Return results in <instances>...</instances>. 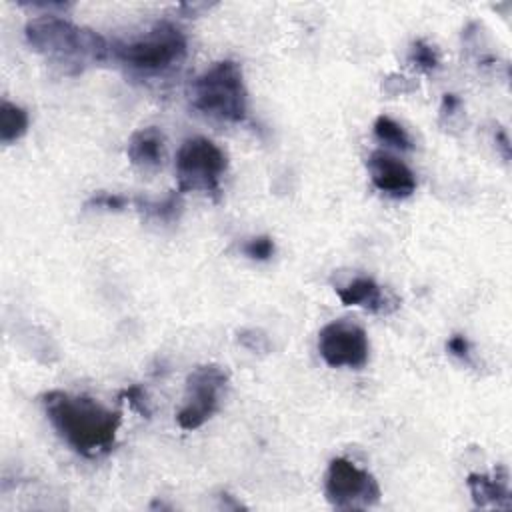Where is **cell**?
Instances as JSON below:
<instances>
[{"instance_id":"6da1fadb","label":"cell","mask_w":512,"mask_h":512,"mask_svg":"<svg viewBox=\"0 0 512 512\" xmlns=\"http://www.w3.org/2000/svg\"><path fill=\"white\" fill-rule=\"evenodd\" d=\"M42 406L58 436L80 456L98 458L116 444L122 416L94 398L50 390L42 396Z\"/></svg>"},{"instance_id":"7a4b0ae2","label":"cell","mask_w":512,"mask_h":512,"mask_svg":"<svg viewBox=\"0 0 512 512\" xmlns=\"http://www.w3.org/2000/svg\"><path fill=\"white\" fill-rule=\"evenodd\" d=\"M24 34L30 48L42 54L50 64L58 66L64 74H78L86 66L106 60L110 54L108 42L98 32L76 26L56 14L32 18L26 24Z\"/></svg>"},{"instance_id":"3957f363","label":"cell","mask_w":512,"mask_h":512,"mask_svg":"<svg viewBox=\"0 0 512 512\" xmlns=\"http://www.w3.org/2000/svg\"><path fill=\"white\" fill-rule=\"evenodd\" d=\"M192 106L220 122H242L248 110V92L242 70L232 60L214 62L190 86Z\"/></svg>"},{"instance_id":"277c9868","label":"cell","mask_w":512,"mask_h":512,"mask_svg":"<svg viewBox=\"0 0 512 512\" xmlns=\"http://www.w3.org/2000/svg\"><path fill=\"white\" fill-rule=\"evenodd\" d=\"M186 52V36L170 22H158L142 36L110 46V54L122 66L146 76L172 70L186 58Z\"/></svg>"},{"instance_id":"5b68a950","label":"cell","mask_w":512,"mask_h":512,"mask_svg":"<svg viewBox=\"0 0 512 512\" xmlns=\"http://www.w3.org/2000/svg\"><path fill=\"white\" fill-rule=\"evenodd\" d=\"M228 168L224 150L204 136L182 142L176 154V178L180 192L216 194Z\"/></svg>"},{"instance_id":"8992f818","label":"cell","mask_w":512,"mask_h":512,"mask_svg":"<svg viewBox=\"0 0 512 512\" xmlns=\"http://www.w3.org/2000/svg\"><path fill=\"white\" fill-rule=\"evenodd\" d=\"M228 384V372L218 364L196 366L186 378L184 404L176 414L182 430H196L206 424L220 406V394Z\"/></svg>"},{"instance_id":"52a82bcc","label":"cell","mask_w":512,"mask_h":512,"mask_svg":"<svg viewBox=\"0 0 512 512\" xmlns=\"http://www.w3.org/2000/svg\"><path fill=\"white\" fill-rule=\"evenodd\" d=\"M324 494L334 508L362 510L378 504L380 486L368 470L346 458H334L326 470Z\"/></svg>"},{"instance_id":"ba28073f","label":"cell","mask_w":512,"mask_h":512,"mask_svg":"<svg viewBox=\"0 0 512 512\" xmlns=\"http://www.w3.org/2000/svg\"><path fill=\"white\" fill-rule=\"evenodd\" d=\"M318 352L332 368H362L368 362V336L348 320H334L318 332Z\"/></svg>"},{"instance_id":"9c48e42d","label":"cell","mask_w":512,"mask_h":512,"mask_svg":"<svg viewBox=\"0 0 512 512\" xmlns=\"http://www.w3.org/2000/svg\"><path fill=\"white\" fill-rule=\"evenodd\" d=\"M368 172L372 184L392 198H406L416 190L414 172L402 160L384 150H376L370 154Z\"/></svg>"},{"instance_id":"30bf717a","label":"cell","mask_w":512,"mask_h":512,"mask_svg":"<svg viewBox=\"0 0 512 512\" xmlns=\"http://www.w3.org/2000/svg\"><path fill=\"white\" fill-rule=\"evenodd\" d=\"M166 154L164 134L156 126H146L136 130L126 146L128 160L142 170H156L162 166Z\"/></svg>"},{"instance_id":"8fae6325","label":"cell","mask_w":512,"mask_h":512,"mask_svg":"<svg viewBox=\"0 0 512 512\" xmlns=\"http://www.w3.org/2000/svg\"><path fill=\"white\" fill-rule=\"evenodd\" d=\"M472 500L476 506H496V508H510V490H508V472L504 468H498L494 476L488 474H470L466 480Z\"/></svg>"},{"instance_id":"7c38bea8","label":"cell","mask_w":512,"mask_h":512,"mask_svg":"<svg viewBox=\"0 0 512 512\" xmlns=\"http://www.w3.org/2000/svg\"><path fill=\"white\" fill-rule=\"evenodd\" d=\"M338 298L346 306H360V308H366L376 314L388 312L386 294L372 278H366V276L354 278L346 286L338 288Z\"/></svg>"},{"instance_id":"4fadbf2b","label":"cell","mask_w":512,"mask_h":512,"mask_svg":"<svg viewBox=\"0 0 512 512\" xmlns=\"http://www.w3.org/2000/svg\"><path fill=\"white\" fill-rule=\"evenodd\" d=\"M26 130H28V112L22 106L4 100L0 106V140L4 144H10L20 136H24Z\"/></svg>"},{"instance_id":"5bb4252c","label":"cell","mask_w":512,"mask_h":512,"mask_svg":"<svg viewBox=\"0 0 512 512\" xmlns=\"http://www.w3.org/2000/svg\"><path fill=\"white\" fill-rule=\"evenodd\" d=\"M138 210L148 218V220H156V222H172L174 218H178L180 210H182V200H180V190L168 194L162 200H136Z\"/></svg>"},{"instance_id":"9a60e30c","label":"cell","mask_w":512,"mask_h":512,"mask_svg":"<svg viewBox=\"0 0 512 512\" xmlns=\"http://www.w3.org/2000/svg\"><path fill=\"white\" fill-rule=\"evenodd\" d=\"M374 134L380 142L394 146L398 150H410L412 148V140L408 136V132L390 116H378L374 120Z\"/></svg>"},{"instance_id":"2e32d148","label":"cell","mask_w":512,"mask_h":512,"mask_svg":"<svg viewBox=\"0 0 512 512\" xmlns=\"http://www.w3.org/2000/svg\"><path fill=\"white\" fill-rule=\"evenodd\" d=\"M410 62L414 66H418L420 70L424 72H430L434 68H438L440 64V58H438V52L434 46H430L426 40H416L410 48Z\"/></svg>"},{"instance_id":"e0dca14e","label":"cell","mask_w":512,"mask_h":512,"mask_svg":"<svg viewBox=\"0 0 512 512\" xmlns=\"http://www.w3.org/2000/svg\"><path fill=\"white\" fill-rule=\"evenodd\" d=\"M130 204V198L114 192H98L88 198L86 208H104V210H122Z\"/></svg>"},{"instance_id":"ac0fdd59","label":"cell","mask_w":512,"mask_h":512,"mask_svg":"<svg viewBox=\"0 0 512 512\" xmlns=\"http://www.w3.org/2000/svg\"><path fill=\"white\" fill-rule=\"evenodd\" d=\"M242 252L252 260H268L274 254V240L270 236H256L244 244Z\"/></svg>"},{"instance_id":"d6986e66","label":"cell","mask_w":512,"mask_h":512,"mask_svg":"<svg viewBox=\"0 0 512 512\" xmlns=\"http://www.w3.org/2000/svg\"><path fill=\"white\" fill-rule=\"evenodd\" d=\"M238 342L246 346L252 352H268L270 350V340L266 338L264 332L254 330V328H244L238 332Z\"/></svg>"},{"instance_id":"ffe728a7","label":"cell","mask_w":512,"mask_h":512,"mask_svg":"<svg viewBox=\"0 0 512 512\" xmlns=\"http://www.w3.org/2000/svg\"><path fill=\"white\" fill-rule=\"evenodd\" d=\"M122 396L128 398V404H130L140 416L148 418V416L152 414L150 404H148V396H146V392H144L140 386H136V384L128 386V388L122 392Z\"/></svg>"},{"instance_id":"44dd1931","label":"cell","mask_w":512,"mask_h":512,"mask_svg":"<svg viewBox=\"0 0 512 512\" xmlns=\"http://www.w3.org/2000/svg\"><path fill=\"white\" fill-rule=\"evenodd\" d=\"M446 348L450 350L452 356H456V358H460V360H468V358H470V344H468V340H466L464 336H460V334H454V336L448 340Z\"/></svg>"},{"instance_id":"7402d4cb","label":"cell","mask_w":512,"mask_h":512,"mask_svg":"<svg viewBox=\"0 0 512 512\" xmlns=\"http://www.w3.org/2000/svg\"><path fill=\"white\" fill-rule=\"evenodd\" d=\"M498 140H500V146H502V150H504V156L508 158V138H506V134H504V132H498Z\"/></svg>"}]
</instances>
